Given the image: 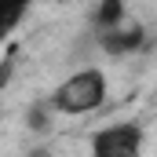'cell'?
<instances>
[{"label": "cell", "instance_id": "6da1fadb", "mask_svg": "<svg viewBox=\"0 0 157 157\" xmlns=\"http://www.w3.org/2000/svg\"><path fill=\"white\" fill-rule=\"evenodd\" d=\"M102 99H106V77H102L99 70H80V73L66 77L55 88L51 106H55L59 113H73V117H77V113L99 110Z\"/></svg>", "mask_w": 157, "mask_h": 157}, {"label": "cell", "instance_id": "7a4b0ae2", "mask_svg": "<svg viewBox=\"0 0 157 157\" xmlns=\"http://www.w3.org/2000/svg\"><path fill=\"white\" fill-rule=\"evenodd\" d=\"M143 128L139 124H110L91 139V157H139Z\"/></svg>", "mask_w": 157, "mask_h": 157}, {"label": "cell", "instance_id": "3957f363", "mask_svg": "<svg viewBox=\"0 0 157 157\" xmlns=\"http://www.w3.org/2000/svg\"><path fill=\"white\" fill-rule=\"evenodd\" d=\"M29 0H0V40H7L26 18Z\"/></svg>", "mask_w": 157, "mask_h": 157}, {"label": "cell", "instance_id": "277c9868", "mask_svg": "<svg viewBox=\"0 0 157 157\" xmlns=\"http://www.w3.org/2000/svg\"><path fill=\"white\" fill-rule=\"evenodd\" d=\"M139 40H143V29H128V33L124 29H110L102 44L110 51H128V48H139Z\"/></svg>", "mask_w": 157, "mask_h": 157}, {"label": "cell", "instance_id": "5b68a950", "mask_svg": "<svg viewBox=\"0 0 157 157\" xmlns=\"http://www.w3.org/2000/svg\"><path fill=\"white\" fill-rule=\"evenodd\" d=\"M121 18H124V4H121V0H102V4H99V15H95V22H99L102 29H113Z\"/></svg>", "mask_w": 157, "mask_h": 157}]
</instances>
